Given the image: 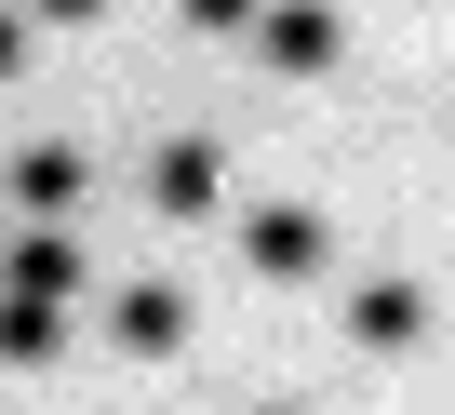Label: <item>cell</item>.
<instances>
[{"label": "cell", "mask_w": 455, "mask_h": 415, "mask_svg": "<svg viewBox=\"0 0 455 415\" xmlns=\"http://www.w3.org/2000/svg\"><path fill=\"white\" fill-rule=\"evenodd\" d=\"M268 54H282V68H322V54H335V14H308V0L268 14Z\"/></svg>", "instance_id": "1"}, {"label": "cell", "mask_w": 455, "mask_h": 415, "mask_svg": "<svg viewBox=\"0 0 455 415\" xmlns=\"http://www.w3.org/2000/svg\"><path fill=\"white\" fill-rule=\"evenodd\" d=\"M14 188H28V215H68V188H81V161H68V148H41V161L14 174Z\"/></svg>", "instance_id": "2"}, {"label": "cell", "mask_w": 455, "mask_h": 415, "mask_svg": "<svg viewBox=\"0 0 455 415\" xmlns=\"http://www.w3.org/2000/svg\"><path fill=\"white\" fill-rule=\"evenodd\" d=\"M201 188H214V148H161V201L174 215H201Z\"/></svg>", "instance_id": "3"}, {"label": "cell", "mask_w": 455, "mask_h": 415, "mask_svg": "<svg viewBox=\"0 0 455 415\" xmlns=\"http://www.w3.org/2000/svg\"><path fill=\"white\" fill-rule=\"evenodd\" d=\"M255 255H268V268H322V228H308V215H268Z\"/></svg>", "instance_id": "4"}, {"label": "cell", "mask_w": 455, "mask_h": 415, "mask_svg": "<svg viewBox=\"0 0 455 415\" xmlns=\"http://www.w3.org/2000/svg\"><path fill=\"white\" fill-rule=\"evenodd\" d=\"M402 335H415V295L375 282V295H362V348H402Z\"/></svg>", "instance_id": "5"}, {"label": "cell", "mask_w": 455, "mask_h": 415, "mask_svg": "<svg viewBox=\"0 0 455 415\" xmlns=\"http://www.w3.org/2000/svg\"><path fill=\"white\" fill-rule=\"evenodd\" d=\"M121 335H134V348H174V295H161V282H148V295H121Z\"/></svg>", "instance_id": "6"}, {"label": "cell", "mask_w": 455, "mask_h": 415, "mask_svg": "<svg viewBox=\"0 0 455 415\" xmlns=\"http://www.w3.org/2000/svg\"><path fill=\"white\" fill-rule=\"evenodd\" d=\"M255 14V0H188V28H242Z\"/></svg>", "instance_id": "7"}, {"label": "cell", "mask_w": 455, "mask_h": 415, "mask_svg": "<svg viewBox=\"0 0 455 415\" xmlns=\"http://www.w3.org/2000/svg\"><path fill=\"white\" fill-rule=\"evenodd\" d=\"M41 14H81V0H41Z\"/></svg>", "instance_id": "8"}]
</instances>
